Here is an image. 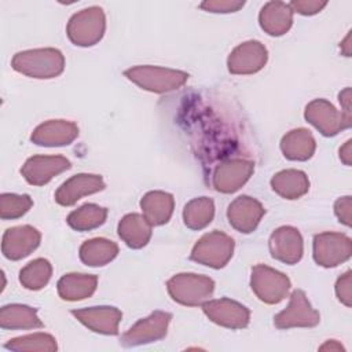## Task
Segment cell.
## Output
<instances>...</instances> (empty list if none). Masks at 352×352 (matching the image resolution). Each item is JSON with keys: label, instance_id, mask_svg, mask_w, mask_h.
Segmentation results:
<instances>
[{"label": "cell", "instance_id": "cell-1", "mask_svg": "<svg viewBox=\"0 0 352 352\" xmlns=\"http://www.w3.org/2000/svg\"><path fill=\"white\" fill-rule=\"evenodd\" d=\"M15 72L32 78H54L65 69V56L56 48H34L16 52L11 60Z\"/></svg>", "mask_w": 352, "mask_h": 352}, {"label": "cell", "instance_id": "cell-2", "mask_svg": "<svg viewBox=\"0 0 352 352\" xmlns=\"http://www.w3.org/2000/svg\"><path fill=\"white\" fill-rule=\"evenodd\" d=\"M124 76L142 89L154 94H165L179 89L188 80L186 72L151 65L129 67L124 72Z\"/></svg>", "mask_w": 352, "mask_h": 352}, {"label": "cell", "instance_id": "cell-3", "mask_svg": "<svg viewBox=\"0 0 352 352\" xmlns=\"http://www.w3.org/2000/svg\"><path fill=\"white\" fill-rule=\"evenodd\" d=\"M166 289L173 301L186 307H198L208 301L214 292L212 278L192 272H183L166 282Z\"/></svg>", "mask_w": 352, "mask_h": 352}, {"label": "cell", "instance_id": "cell-4", "mask_svg": "<svg viewBox=\"0 0 352 352\" xmlns=\"http://www.w3.org/2000/svg\"><path fill=\"white\" fill-rule=\"evenodd\" d=\"M106 30V16L100 7L92 6L76 12L67 22L69 40L78 47H91L99 43Z\"/></svg>", "mask_w": 352, "mask_h": 352}, {"label": "cell", "instance_id": "cell-5", "mask_svg": "<svg viewBox=\"0 0 352 352\" xmlns=\"http://www.w3.org/2000/svg\"><path fill=\"white\" fill-rule=\"evenodd\" d=\"M235 248L234 239L223 231H212L202 235L191 250V260L219 270L223 268L232 257Z\"/></svg>", "mask_w": 352, "mask_h": 352}, {"label": "cell", "instance_id": "cell-6", "mask_svg": "<svg viewBox=\"0 0 352 352\" xmlns=\"http://www.w3.org/2000/svg\"><path fill=\"white\" fill-rule=\"evenodd\" d=\"M290 279L280 271L265 264L252 268L250 287L257 298L265 304L280 302L290 290Z\"/></svg>", "mask_w": 352, "mask_h": 352}, {"label": "cell", "instance_id": "cell-7", "mask_svg": "<svg viewBox=\"0 0 352 352\" xmlns=\"http://www.w3.org/2000/svg\"><path fill=\"white\" fill-rule=\"evenodd\" d=\"M314 260L324 268L337 267L352 254V241L341 232H320L314 236Z\"/></svg>", "mask_w": 352, "mask_h": 352}, {"label": "cell", "instance_id": "cell-8", "mask_svg": "<svg viewBox=\"0 0 352 352\" xmlns=\"http://www.w3.org/2000/svg\"><path fill=\"white\" fill-rule=\"evenodd\" d=\"M172 315L165 311H154L147 318L132 324L120 340L122 346H139L162 340L168 333V326Z\"/></svg>", "mask_w": 352, "mask_h": 352}, {"label": "cell", "instance_id": "cell-9", "mask_svg": "<svg viewBox=\"0 0 352 352\" xmlns=\"http://www.w3.org/2000/svg\"><path fill=\"white\" fill-rule=\"evenodd\" d=\"M319 322V312L312 308L307 294L301 289L293 290L287 307L274 316V324L280 330L292 327H315Z\"/></svg>", "mask_w": 352, "mask_h": 352}, {"label": "cell", "instance_id": "cell-10", "mask_svg": "<svg viewBox=\"0 0 352 352\" xmlns=\"http://www.w3.org/2000/svg\"><path fill=\"white\" fill-rule=\"evenodd\" d=\"M305 120L314 125L323 136H336L338 132L351 126V117L338 111L326 99H314L305 106Z\"/></svg>", "mask_w": 352, "mask_h": 352}, {"label": "cell", "instance_id": "cell-11", "mask_svg": "<svg viewBox=\"0 0 352 352\" xmlns=\"http://www.w3.org/2000/svg\"><path fill=\"white\" fill-rule=\"evenodd\" d=\"M254 164L243 158H232L220 162L212 175V184L216 191L231 194L238 191L252 176Z\"/></svg>", "mask_w": 352, "mask_h": 352}, {"label": "cell", "instance_id": "cell-12", "mask_svg": "<svg viewBox=\"0 0 352 352\" xmlns=\"http://www.w3.org/2000/svg\"><path fill=\"white\" fill-rule=\"evenodd\" d=\"M202 311L213 323L227 329H245L250 322V311L241 302L227 297L205 301Z\"/></svg>", "mask_w": 352, "mask_h": 352}, {"label": "cell", "instance_id": "cell-13", "mask_svg": "<svg viewBox=\"0 0 352 352\" xmlns=\"http://www.w3.org/2000/svg\"><path fill=\"white\" fill-rule=\"evenodd\" d=\"M267 59L268 51L265 45L257 40H248L231 51L227 67L232 74H253L265 66Z\"/></svg>", "mask_w": 352, "mask_h": 352}, {"label": "cell", "instance_id": "cell-14", "mask_svg": "<svg viewBox=\"0 0 352 352\" xmlns=\"http://www.w3.org/2000/svg\"><path fill=\"white\" fill-rule=\"evenodd\" d=\"M70 166V161L62 155H33L25 161L21 173L29 184L44 186Z\"/></svg>", "mask_w": 352, "mask_h": 352}, {"label": "cell", "instance_id": "cell-15", "mask_svg": "<svg viewBox=\"0 0 352 352\" xmlns=\"http://www.w3.org/2000/svg\"><path fill=\"white\" fill-rule=\"evenodd\" d=\"M41 241V234L32 226L23 224L6 230L1 252L8 260L16 261L34 252Z\"/></svg>", "mask_w": 352, "mask_h": 352}, {"label": "cell", "instance_id": "cell-16", "mask_svg": "<svg viewBox=\"0 0 352 352\" xmlns=\"http://www.w3.org/2000/svg\"><path fill=\"white\" fill-rule=\"evenodd\" d=\"M271 256L285 264H296L304 253V243L300 231L292 226L276 228L270 236Z\"/></svg>", "mask_w": 352, "mask_h": 352}, {"label": "cell", "instance_id": "cell-17", "mask_svg": "<svg viewBox=\"0 0 352 352\" xmlns=\"http://www.w3.org/2000/svg\"><path fill=\"white\" fill-rule=\"evenodd\" d=\"M72 315L89 330L104 336L118 334V324L122 318L121 311L110 305L72 309Z\"/></svg>", "mask_w": 352, "mask_h": 352}, {"label": "cell", "instance_id": "cell-18", "mask_svg": "<svg viewBox=\"0 0 352 352\" xmlns=\"http://www.w3.org/2000/svg\"><path fill=\"white\" fill-rule=\"evenodd\" d=\"M264 213V206L256 198L241 195L228 205L227 219L238 232L250 234L257 228Z\"/></svg>", "mask_w": 352, "mask_h": 352}, {"label": "cell", "instance_id": "cell-19", "mask_svg": "<svg viewBox=\"0 0 352 352\" xmlns=\"http://www.w3.org/2000/svg\"><path fill=\"white\" fill-rule=\"evenodd\" d=\"M106 187L100 175L78 173L67 179L55 191V201L62 206H72L85 195L102 191Z\"/></svg>", "mask_w": 352, "mask_h": 352}, {"label": "cell", "instance_id": "cell-20", "mask_svg": "<svg viewBox=\"0 0 352 352\" xmlns=\"http://www.w3.org/2000/svg\"><path fill=\"white\" fill-rule=\"evenodd\" d=\"M78 136V126L67 120H50L37 125L30 140L37 146L60 147L74 142Z\"/></svg>", "mask_w": 352, "mask_h": 352}, {"label": "cell", "instance_id": "cell-21", "mask_svg": "<svg viewBox=\"0 0 352 352\" xmlns=\"http://www.w3.org/2000/svg\"><path fill=\"white\" fill-rule=\"evenodd\" d=\"M260 28L270 36H283L293 25V10L289 3L268 1L258 14Z\"/></svg>", "mask_w": 352, "mask_h": 352}, {"label": "cell", "instance_id": "cell-22", "mask_svg": "<svg viewBox=\"0 0 352 352\" xmlns=\"http://www.w3.org/2000/svg\"><path fill=\"white\" fill-rule=\"evenodd\" d=\"M140 208L151 226H162L173 214L175 199L172 194L165 191H148L140 199Z\"/></svg>", "mask_w": 352, "mask_h": 352}, {"label": "cell", "instance_id": "cell-23", "mask_svg": "<svg viewBox=\"0 0 352 352\" xmlns=\"http://www.w3.org/2000/svg\"><path fill=\"white\" fill-rule=\"evenodd\" d=\"M151 227L153 226L146 220L144 216L139 213H128L120 220L117 231L118 236L128 248L142 249L151 238Z\"/></svg>", "mask_w": 352, "mask_h": 352}, {"label": "cell", "instance_id": "cell-24", "mask_svg": "<svg viewBox=\"0 0 352 352\" xmlns=\"http://www.w3.org/2000/svg\"><path fill=\"white\" fill-rule=\"evenodd\" d=\"M98 286V276L91 274H66L56 285L58 294L66 301H80L91 297Z\"/></svg>", "mask_w": 352, "mask_h": 352}, {"label": "cell", "instance_id": "cell-25", "mask_svg": "<svg viewBox=\"0 0 352 352\" xmlns=\"http://www.w3.org/2000/svg\"><path fill=\"white\" fill-rule=\"evenodd\" d=\"M315 148V138L305 128L292 129L280 140V150L290 161H307L314 155Z\"/></svg>", "mask_w": 352, "mask_h": 352}, {"label": "cell", "instance_id": "cell-26", "mask_svg": "<svg viewBox=\"0 0 352 352\" xmlns=\"http://www.w3.org/2000/svg\"><path fill=\"white\" fill-rule=\"evenodd\" d=\"M272 190L285 199H298L309 190L308 176L298 169H285L271 179Z\"/></svg>", "mask_w": 352, "mask_h": 352}, {"label": "cell", "instance_id": "cell-27", "mask_svg": "<svg viewBox=\"0 0 352 352\" xmlns=\"http://www.w3.org/2000/svg\"><path fill=\"white\" fill-rule=\"evenodd\" d=\"M0 327L8 330L40 329L43 322L36 308L25 304H8L0 309Z\"/></svg>", "mask_w": 352, "mask_h": 352}, {"label": "cell", "instance_id": "cell-28", "mask_svg": "<svg viewBox=\"0 0 352 352\" xmlns=\"http://www.w3.org/2000/svg\"><path fill=\"white\" fill-rule=\"evenodd\" d=\"M80 260L88 267H103L118 254L116 242L106 238H92L80 246Z\"/></svg>", "mask_w": 352, "mask_h": 352}, {"label": "cell", "instance_id": "cell-29", "mask_svg": "<svg viewBox=\"0 0 352 352\" xmlns=\"http://www.w3.org/2000/svg\"><path fill=\"white\" fill-rule=\"evenodd\" d=\"M214 217V202L212 198L199 197L186 204L183 209V221L191 230H202L210 224Z\"/></svg>", "mask_w": 352, "mask_h": 352}, {"label": "cell", "instance_id": "cell-30", "mask_svg": "<svg viewBox=\"0 0 352 352\" xmlns=\"http://www.w3.org/2000/svg\"><path fill=\"white\" fill-rule=\"evenodd\" d=\"M107 217V209L96 204H85L69 213L66 221L76 231H91L100 227Z\"/></svg>", "mask_w": 352, "mask_h": 352}, {"label": "cell", "instance_id": "cell-31", "mask_svg": "<svg viewBox=\"0 0 352 352\" xmlns=\"http://www.w3.org/2000/svg\"><path fill=\"white\" fill-rule=\"evenodd\" d=\"M52 276V265L47 258H34L19 271V282L25 289L40 290Z\"/></svg>", "mask_w": 352, "mask_h": 352}, {"label": "cell", "instance_id": "cell-32", "mask_svg": "<svg viewBox=\"0 0 352 352\" xmlns=\"http://www.w3.org/2000/svg\"><path fill=\"white\" fill-rule=\"evenodd\" d=\"M4 346L16 352H54L58 349L56 340L47 333H33L15 337L6 342Z\"/></svg>", "mask_w": 352, "mask_h": 352}, {"label": "cell", "instance_id": "cell-33", "mask_svg": "<svg viewBox=\"0 0 352 352\" xmlns=\"http://www.w3.org/2000/svg\"><path fill=\"white\" fill-rule=\"evenodd\" d=\"M33 206V201L28 194L4 192L0 195V217L3 220H14L26 214Z\"/></svg>", "mask_w": 352, "mask_h": 352}, {"label": "cell", "instance_id": "cell-34", "mask_svg": "<svg viewBox=\"0 0 352 352\" xmlns=\"http://www.w3.org/2000/svg\"><path fill=\"white\" fill-rule=\"evenodd\" d=\"M245 6V1L239 0H206L199 4V7L208 12H221V14H228V12H236Z\"/></svg>", "mask_w": 352, "mask_h": 352}, {"label": "cell", "instance_id": "cell-35", "mask_svg": "<svg viewBox=\"0 0 352 352\" xmlns=\"http://www.w3.org/2000/svg\"><path fill=\"white\" fill-rule=\"evenodd\" d=\"M352 272L346 271L336 282V296L345 307L352 305Z\"/></svg>", "mask_w": 352, "mask_h": 352}, {"label": "cell", "instance_id": "cell-36", "mask_svg": "<svg viewBox=\"0 0 352 352\" xmlns=\"http://www.w3.org/2000/svg\"><path fill=\"white\" fill-rule=\"evenodd\" d=\"M293 12H298L301 15H315L320 12L326 6L327 1L322 0H293L289 3Z\"/></svg>", "mask_w": 352, "mask_h": 352}, {"label": "cell", "instance_id": "cell-37", "mask_svg": "<svg viewBox=\"0 0 352 352\" xmlns=\"http://www.w3.org/2000/svg\"><path fill=\"white\" fill-rule=\"evenodd\" d=\"M351 208H352V198L349 195L338 198L334 204V213H336L338 221L345 224L346 227H351V224H352Z\"/></svg>", "mask_w": 352, "mask_h": 352}, {"label": "cell", "instance_id": "cell-38", "mask_svg": "<svg viewBox=\"0 0 352 352\" xmlns=\"http://www.w3.org/2000/svg\"><path fill=\"white\" fill-rule=\"evenodd\" d=\"M338 100L341 103V107H342V113L346 116V117H351V88L346 87L345 89H342L340 94H338Z\"/></svg>", "mask_w": 352, "mask_h": 352}, {"label": "cell", "instance_id": "cell-39", "mask_svg": "<svg viewBox=\"0 0 352 352\" xmlns=\"http://www.w3.org/2000/svg\"><path fill=\"white\" fill-rule=\"evenodd\" d=\"M351 144H352V140H346L345 144L340 148V160L345 164V165H351L352 162V151H351Z\"/></svg>", "mask_w": 352, "mask_h": 352}, {"label": "cell", "instance_id": "cell-40", "mask_svg": "<svg viewBox=\"0 0 352 352\" xmlns=\"http://www.w3.org/2000/svg\"><path fill=\"white\" fill-rule=\"evenodd\" d=\"M319 349L320 351H329V349L330 351H344V346L338 341H336V340H329Z\"/></svg>", "mask_w": 352, "mask_h": 352}, {"label": "cell", "instance_id": "cell-41", "mask_svg": "<svg viewBox=\"0 0 352 352\" xmlns=\"http://www.w3.org/2000/svg\"><path fill=\"white\" fill-rule=\"evenodd\" d=\"M349 40H351V33L346 34L345 40L341 43V51L345 54V56L351 55V45H349Z\"/></svg>", "mask_w": 352, "mask_h": 352}]
</instances>
